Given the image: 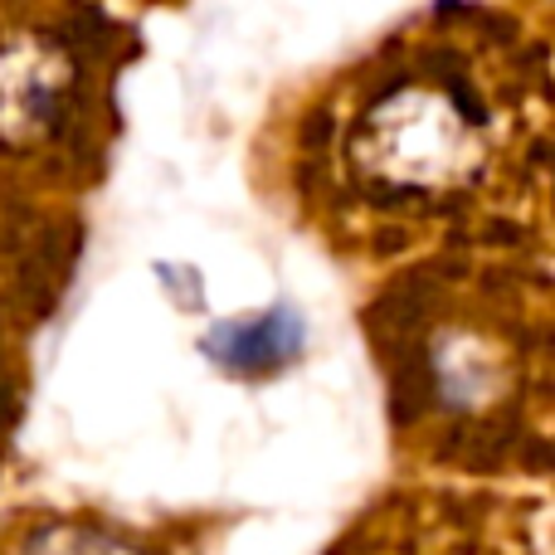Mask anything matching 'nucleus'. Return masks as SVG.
I'll return each instance as SVG.
<instances>
[{
	"label": "nucleus",
	"instance_id": "nucleus-4",
	"mask_svg": "<svg viewBox=\"0 0 555 555\" xmlns=\"http://www.w3.org/2000/svg\"><path fill=\"white\" fill-rule=\"evenodd\" d=\"M0 555H191L162 527L98 507H25L0 521Z\"/></svg>",
	"mask_w": 555,
	"mask_h": 555
},
{
	"label": "nucleus",
	"instance_id": "nucleus-3",
	"mask_svg": "<svg viewBox=\"0 0 555 555\" xmlns=\"http://www.w3.org/2000/svg\"><path fill=\"white\" fill-rule=\"evenodd\" d=\"M78 35L44 15L0 20V156H35L68 142L93 98Z\"/></svg>",
	"mask_w": 555,
	"mask_h": 555
},
{
	"label": "nucleus",
	"instance_id": "nucleus-1",
	"mask_svg": "<svg viewBox=\"0 0 555 555\" xmlns=\"http://www.w3.org/2000/svg\"><path fill=\"white\" fill-rule=\"evenodd\" d=\"M541 78L478 20H434L365 54L322 93L302 195L336 234L410 244L468 220L537 152Z\"/></svg>",
	"mask_w": 555,
	"mask_h": 555
},
{
	"label": "nucleus",
	"instance_id": "nucleus-2",
	"mask_svg": "<svg viewBox=\"0 0 555 555\" xmlns=\"http://www.w3.org/2000/svg\"><path fill=\"white\" fill-rule=\"evenodd\" d=\"M390 356L404 420L453 439L512 429L527 414V395H541V341L527 312L498 293H478L473 302L463 287H453L443 312L434 307L404 317Z\"/></svg>",
	"mask_w": 555,
	"mask_h": 555
}]
</instances>
